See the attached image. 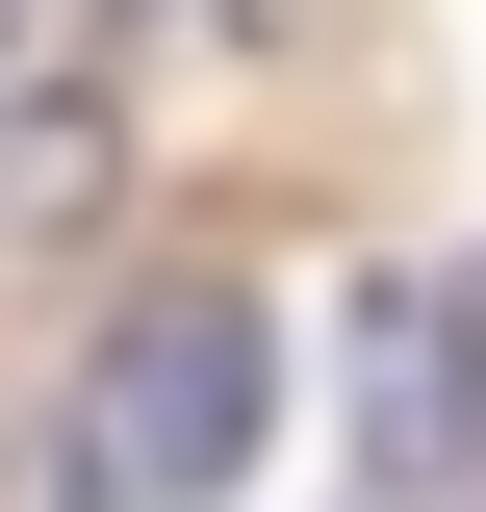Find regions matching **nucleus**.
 <instances>
[{"label":"nucleus","mask_w":486,"mask_h":512,"mask_svg":"<svg viewBox=\"0 0 486 512\" xmlns=\"http://www.w3.org/2000/svg\"><path fill=\"white\" fill-rule=\"evenodd\" d=\"M256 436H282V333H256L231 282H154V308L77 359V436H52V487H77V512H205Z\"/></svg>","instance_id":"nucleus-1"},{"label":"nucleus","mask_w":486,"mask_h":512,"mask_svg":"<svg viewBox=\"0 0 486 512\" xmlns=\"http://www.w3.org/2000/svg\"><path fill=\"white\" fill-rule=\"evenodd\" d=\"M359 461H384V487H461V461H486V256L359 308Z\"/></svg>","instance_id":"nucleus-2"},{"label":"nucleus","mask_w":486,"mask_h":512,"mask_svg":"<svg viewBox=\"0 0 486 512\" xmlns=\"http://www.w3.org/2000/svg\"><path fill=\"white\" fill-rule=\"evenodd\" d=\"M103 205V0H0V231Z\"/></svg>","instance_id":"nucleus-3"}]
</instances>
